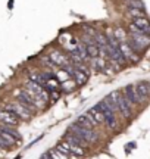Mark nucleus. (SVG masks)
Instances as JSON below:
<instances>
[{
  "instance_id": "nucleus-1",
  "label": "nucleus",
  "mask_w": 150,
  "mask_h": 159,
  "mask_svg": "<svg viewBox=\"0 0 150 159\" xmlns=\"http://www.w3.org/2000/svg\"><path fill=\"white\" fill-rule=\"evenodd\" d=\"M127 41L128 44L139 53V52L144 50L146 47L150 46V35L144 34V33H130V39Z\"/></svg>"
},
{
  "instance_id": "nucleus-2",
  "label": "nucleus",
  "mask_w": 150,
  "mask_h": 159,
  "mask_svg": "<svg viewBox=\"0 0 150 159\" xmlns=\"http://www.w3.org/2000/svg\"><path fill=\"white\" fill-rule=\"evenodd\" d=\"M69 131L74 133L75 136H78L81 140H84L86 143H94L99 139V134L96 131L90 130V128H86V127H81V125H78V124L71 125Z\"/></svg>"
},
{
  "instance_id": "nucleus-3",
  "label": "nucleus",
  "mask_w": 150,
  "mask_h": 159,
  "mask_svg": "<svg viewBox=\"0 0 150 159\" xmlns=\"http://www.w3.org/2000/svg\"><path fill=\"white\" fill-rule=\"evenodd\" d=\"M25 90L28 91L31 96L38 97V99L44 100V102H46L47 97H49V93H47L46 89H44L40 83H35V81H33V80L27 83V85H25Z\"/></svg>"
},
{
  "instance_id": "nucleus-4",
  "label": "nucleus",
  "mask_w": 150,
  "mask_h": 159,
  "mask_svg": "<svg viewBox=\"0 0 150 159\" xmlns=\"http://www.w3.org/2000/svg\"><path fill=\"white\" fill-rule=\"evenodd\" d=\"M96 108L103 114V118H104V124L108 125L109 128H115L116 125V119H115V114H113V111L106 105V102H99L97 105H96Z\"/></svg>"
},
{
  "instance_id": "nucleus-5",
  "label": "nucleus",
  "mask_w": 150,
  "mask_h": 159,
  "mask_svg": "<svg viewBox=\"0 0 150 159\" xmlns=\"http://www.w3.org/2000/svg\"><path fill=\"white\" fill-rule=\"evenodd\" d=\"M6 109L12 111V112L16 115L19 119H29V118H31V111H29L27 106H24L21 102L11 103V105H7V108H6Z\"/></svg>"
},
{
  "instance_id": "nucleus-6",
  "label": "nucleus",
  "mask_w": 150,
  "mask_h": 159,
  "mask_svg": "<svg viewBox=\"0 0 150 159\" xmlns=\"http://www.w3.org/2000/svg\"><path fill=\"white\" fill-rule=\"evenodd\" d=\"M119 50H121L122 56H124L125 61H130V62H137V61H139V55H137V52L128 44L127 40H125V41H119Z\"/></svg>"
},
{
  "instance_id": "nucleus-7",
  "label": "nucleus",
  "mask_w": 150,
  "mask_h": 159,
  "mask_svg": "<svg viewBox=\"0 0 150 159\" xmlns=\"http://www.w3.org/2000/svg\"><path fill=\"white\" fill-rule=\"evenodd\" d=\"M0 122H3L6 125H11V127H15L19 122V118L12 111H9V109H2L0 111Z\"/></svg>"
},
{
  "instance_id": "nucleus-8",
  "label": "nucleus",
  "mask_w": 150,
  "mask_h": 159,
  "mask_svg": "<svg viewBox=\"0 0 150 159\" xmlns=\"http://www.w3.org/2000/svg\"><path fill=\"white\" fill-rule=\"evenodd\" d=\"M49 57H50V61L55 63V66H59V68H65V66L71 65L69 57H66L64 53H60V52H58V50H53Z\"/></svg>"
},
{
  "instance_id": "nucleus-9",
  "label": "nucleus",
  "mask_w": 150,
  "mask_h": 159,
  "mask_svg": "<svg viewBox=\"0 0 150 159\" xmlns=\"http://www.w3.org/2000/svg\"><path fill=\"white\" fill-rule=\"evenodd\" d=\"M77 124L81 125V127H86V128H90V130H93V128L97 125V122H96V119H94L91 115H90V112H87V114L78 116V119H77Z\"/></svg>"
},
{
  "instance_id": "nucleus-10",
  "label": "nucleus",
  "mask_w": 150,
  "mask_h": 159,
  "mask_svg": "<svg viewBox=\"0 0 150 159\" xmlns=\"http://www.w3.org/2000/svg\"><path fill=\"white\" fill-rule=\"evenodd\" d=\"M118 109L122 112L124 116H130L131 115V102L127 99V96H121L118 97Z\"/></svg>"
},
{
  "instance_id": "nucleus-11",
  "label": "nucleus",
  "mask_w": 150,
  "mask_h": 159,
  "mask_svg": "<svg viewBox=\"0 0 150 159\" xmlns=\"http://www.w3.org/2000/svg\"><path fill=\"white\" fill-rule=\"evenodd\" d=\"M125 96L131 103H140L141 99L139 96V91H137V85H127L125 87Z\"/></svg>"
},
{
  "instance_id": "nucleus-12",
  "label": "nucleus",
  "mask_w": 150,
  "mask_h": 159,
  "mask_svg": "<svg viewBox=\"0 0 150 159\" xmlns=\"http://www.w3.org/2000/svg\"><path fill=\"white\" fill-rule=\"evenodd\" d=\"M72 77H74V81L78 85L86 84L87 81H88V74H87L86 71H82L81 68H74V71H72Z\"/></svg>"
},
{
  "instance_id": "nucleus-13",
  "label": "nucleus",
  "mask_w": 150,
  "mask_h": 159,
  "mask_svg": "<svg viewBox=\"0 0 150 159\" xmlns=\"http://www.w3.org/2000/svg\"><path fill=\"white\" fill-rule=\"evenodd\" d=\"M133 24L139 27L141 33L150 35V22H149V19H147L146 16L144 18H133Z\"/></svg>"
},
{
  "instance_id": "nucleus-14",
  "label": "nucleus",
  "mask_w": 150,
  "mask_h": 159,
  "mask_svg": "<svg viewBox=\"0 0 150 159\" xmlns=\"http://www.w3.org/2000/svg\"><path fill=\"white\" fill-rule=\"evenodd\" d=\"M137 91H139V96H140V99H141V102H144L150 94L149 83H144V81L139 83V84H137Z\"/></svg>"
},
{
  "instance_id": "nucleus-15",
  "label": "nucleus",
  "mask_w": 150,
  "mask_h": 159,
  "mask_svg": "<svg viewBox=\"0 0 150 159\" xmlns=\"http://www.w3.org/2000/svg\"><path fill=\"white\" fill-rule=\"evenodd\" d=\"M86 49H87L88 56L91 57V59L99 56V47H97V44H96V40H87L86 41Z\"/></svg>"
},
{
  "instance_id": "nucleus-16",
  "label": "nucleus",
  "mask_w": 150,
  "mask_h": 159,
  "mask_svg": "<svg viewBox=\"0 0 150 159\" xmlns=\"http://www.w3.org/2000/svg\"><path fill=\"white\" fill-rule=\"evenodd\" d=\"M118 97H119V93H118V91H115V93H110L109 96L104 99L106 105H108V106H109L113 112H115V109H118Z\"/></svg>"
},
{
  "instance_id": "nucleus-17",
  "label": "nucleus",
  "mask_w": 150,
  "mask_h": 159,
  "mask_svg": "<svg viewBox=\"0 0 150 159\" xmlns=\"http://www.w3.org/2000/svg\"><path fill=\"white\" fill-rule=\"evenodd\" d=\"M65 140L69 143V144H74V146H84L86 142L84 140H81L78 136H75L74 133H68V134H65Z\"/></svg>"
},
{
  "instance_id": "nucleus-18",
  "label": "nucleus",
  "mask_w": 150,
  "mask_h": 159,
  "mask_svg": "<svg viewBox=\"0 0 150 159\" xmlns=\"http://www.w3.org/2000/svg\"><path fill=\"white\" fill-rule=\"evenodd\" d=\"M88 112H90V115H91L93 118L96 119V122H97V124H102V122H104L103 114H102V112H100V111H99L96 106H94V108H91L90 111H88Z\"/></svg>"
},
{
  "instance_id": "nucleus-19",
  "label": "nucleus",
  "mask_w": 150,
  "mask_h": 159,
  "mask_svg": "<svg viewBox=\"0 0 150 159\" xmlns=\"http://www.w3.org/2000/svg\"><path fill=\"white\" fill-rule=\"evenodd\" d=\"M128 13H130V16H133V18H144L146 16L144 9H133V7H128Z\"/></svg>"
},
{
  "instance_id": "nucleus-20",
  "label": "nucleus",
  "mask_w": 150,
  "mask_h": 159,
  "mask_svg": "<svg viewBox=\"0 0 150 159\" xmlns=\"http://www.w3.org/2000/svg\"><path fill=\"white\" fill-rule=\"evenodd\" d=\"M127 6L133 9H144V3L141 0H127Z\"/></svg>"
},
{
  "instance_id": "nucleus-21",
  "label": "nucleus",
  "mask_w": 150,
  "mask_h": 159,
  "mask_svg": "<svg viewBox=\"0 0 150 159\" xmlns=\"http://www.w3.org/2000/svg\"><path fill=\"white\" fill-rule=\"evenodd\" d=\"M49 155H50L53 159H68V155L64 153V152H60V150H58V149H53V150H50V152H49Z\"/></svg>"
},
{
  "instance_id": "nucleus-22",
  "label": "nucleus",
  "mask_w": 150,
  "mask_h": 159,
  "mask_svg": "<svg viewBox=\"0 0 150 159\" xmlns=\"http://www.w3.org/2000/svg\"><path fill=\"white\" fill-rule=\"evenodd\" d=\"M93 66L96 69H99V71H102V69H104V66H106V62H104V59H97V57H93Z\"/></svg>"
},
{
  "instance_id": "nucleus-23",
  "label": "nucleus",
  "mask_w": 150,
  "mask_h": 159,
  "mask_svg": "<svg viewBox=\"0 0 150 159\" xmlns=\"http://www.w3.org/2000/svg\"><path fill=\"white\" fill-rule=\"evenodd\" d=\"M0 136L3 137V139H5V140H6L7 143H9V144H15V143L18 142L15 137L11 136V134H9V133H6V131H2V130H0Z\"/></svg>"
},
{
  "instance_id": "nucleus-24",
  "label": "nucleus",
  "mask_w": 150,
  "mask_h": 159,
  "mask_svg": "<svg viewBox=\"0 0 150 159\" xmlns=\"http://www.w3.org/2000/svg\"><path fill=\"white\" fill-rule=\"evenodd\" d=\"M75 85H77V83H75V81H64L62 89H64L65 91H72L75 89Z\"/></svg>"
},
{
  "instance_id": "nucleus-25",
  "label": "nucleus",
  "mask_w": 150,
  "mask_h": 159,
  "mask_svg": "<svg viewBox=\"0 0 150 159\" xmlns=\"http://www.w3.org/2000/svg\"><path fill=\"white\" fill-rule=\"evenodd\" d=\"M9 146H11V144H9V143L6 142V140L3 139V137L0 136V149H9Z\"/></svg>"
},
{
  "instance_id": "nucleus-26",
  "label": "nucleus",
  "mask_w": 150,
  "mask_h": 159,
  "mask_svg": "<svg viewBox=\"0 0 150 159\" xmlns=\"http://www.w3.org/2000/svg\"><path fill=\"white\" fill-rule=\"evenodd\" d=\"M41 159H53V158L49 153H47V155H43V156H41Z\"/></svg>"
},
{
  "instance_id": "nucleus-27",
  "label": "nucleus",
  "mask_w": 150,
  "mask_h": 159,
  "mask_svg": "<svg viewBox=\"0 0 150 159\" xmlns=\"http://www.w3.org/2000/svg\"><path fill=\"white\" fill-rule=\"evenodd\" d=\"M149 87H150V84H149Z\"/></svg>"
}]
</instances>
